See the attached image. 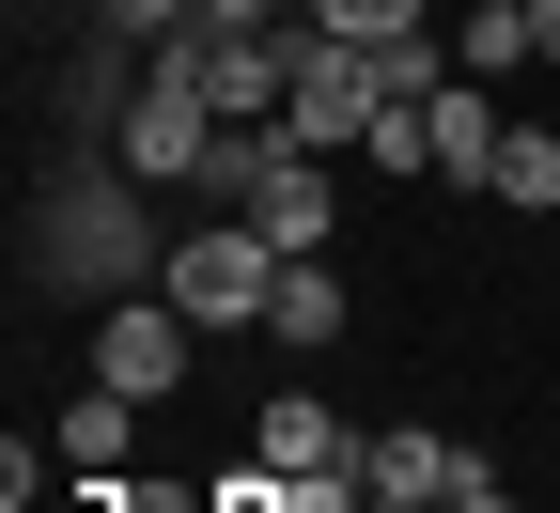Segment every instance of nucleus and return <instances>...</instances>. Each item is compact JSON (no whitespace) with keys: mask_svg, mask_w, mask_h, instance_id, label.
Instances as JSON below:
<instances>
[{"mask_svg":"<svg viewBox=\"0 0 560 513\" xmlns=\"http://www.w3.org/2000/svg\"><path fill=\"white\" fill-rule=\"evenodd\" d=\"M202 16H219V32H280L296 0H202Z\"/></svg>","mask_w":560,"mask_h":513,"instance_id":"obj_14","label":"nucleus"},{"mask_svg":"<svg viewBox=\"0 0 560 513\" xmlns=\"http://www.w3.org/2000/svg\"><path fill=\"white\" fill-rule=\"evenodd\" d=\"M125 435H140V389H109V374H94L79 405H62V420H47V452H62V467H79V482H109V467H125Z\"/></svg>","mask_w":560,"mask_h":513,"instance_id":"obj_7","label":"nucleus"},{"mask_svg":"<svg viewBox=\"0 0 560 513\" xmlns=\"http://www.w3.org/2000/svg\"><path fill=\"white\" fill-rule=\"evenodd\" d=\"M452 62H467V79H482V94H499V79H514V62H545V47H529V0H482V16L452 32Z\"/></svg>","mask_w":560,"mask_h":513,"instance_id":"obj_9","label":"nucleus"},{"mask_svg":"<svg viewBox=\"0 0 560 513\" xmlns=\"http://www.w3.org/2000/svg\"><path fill=\"white\" fill-rule=\"evenodd\" d=\"M109 156H125L140 187H202V156H219V94H202V62H187V47H156V79L125 94Z\"/></svg>","mask_w":560,"mask_h":513,"instance_id":"obj_2","label":"nucleus"},{"mask_svg":"<svg viewBox=\"0 0 560 513\" xmlns=\"http://www.w3.org/2000/svg\"><path fill=\"white\" fill-rule=\"evenodd\" d=\"M374 125H389V47L312 32V47H296V109H280V140H296V156H342V140H374Z\"/></svg>","mask_w":560,"mask_h":513,"instance_id":"obj_3","label":"nucleus"},{"mask_svg":"<svg viewBox=\"0 0 560 513\" xmlns=\"http://www.w3.org/2000/svg\"><path fill=\"white\" fill-rule=\"evenodd\" d=\"M280 265H296V249H280L265 218H202V234H172V249H156V296H172L187 327H265Z\"/></svg>","mask_w":560,"mask_h":513,"instance_id":"obj_1","label":"nucleus"},{"mask_svg":"<svg viewBox=\"0 0 560 513\" xmlns=\"http://www.w3.org/2000/svg\"><path fill=\"white\" fill-rule=\"evenodd\" d=\"M202 513H296V482H280V467H234V482H202Z\"/></svg>","mask_w":560,"mask_h":513,"instance_id":"obj_12","label":"nucleus"},{"mask_svg":"<svg viewBox=\"0 0 560 513\" xmlns=\"http://www.w3.org/2000/svg\"><path fill=\"white\" fill-rule=\"evenodd\" d=\"M482 187H499V202H529V218H560V125H514Z\"/></svg>","mask_w":560,"mask_h":513,"instance_id":"obj_10","label":"nucleus"},{"mask_svg":"<svg viewBox=\"0 0 560 513\" xmlns=\"http://www.w3.org/2000/svg\"><path fill=\"white\" fill-rule=\"evenodd\" d=\"M265 327L296 342V358H327V342H342V265H327V249H296V265H280V296H265Z\"/></svg>","mask_w":560,"mask_h":513,"instance_id":"obj_8","label":"nucleus"},{"mask_svg":"<svg viewBox=\"0 0 560 513\" xmlns=\"http://www.w3.org/2000/svg\"><path fill=\"white\" fill-rule=\"evenodd\" d=\"M312 32H342V47H405V32H436L420 0H312Z\"/></svg>","mask_w":560,"mask_h":513,"instance_id":"obj_11","label":"nucleus"},{"mask_svg":"<svg viewBox=\"0 0 560 513\" xmlns=\"http://www.w3.org/2000/svg\"><path fill=\"white\" fill-rule=\"evenodd\" d=\"M202 16V0H109V32H140V47H156V32H187Z\"/></svg>","mask_w":560,"mask_h":513,"instance_id":"obj_13","label":"nucleus"},{"mask_svg":"<svg viewBox=\"0 0 560 513\" xmlns=\"http://www.w3.org/2000/svg\"><path fill=\"white\" fill-rule=\"evenodd\" d=\"M499 140H514V109L482 94V79H452L436 109H420V172H436V187H482V172H499Z\"/></svg>","mask_w":560,"mask_h":513,"instance_id":"obj_5","label":"nucleus"},{"mask_svg":"<svg viewBox=\"0 0 560 513\" xmlns=\"http://www.w3.org/2000/svg\"><path fill=\"white\" fill-rule=\"evenodd\" d=\"M187 342H202V327H187L172 296H109V312H94V374L140 389V405H172V389H187Z\"/></svg>","mask_w":560,"mask_h":513,"instance_id":"obj_4","label":"nucleus"},{"mask_svg":"<svg viewBox=\"0 0 560 513\" xmlns=\"http://www.w3.org/2000/svg\"><path fill=\"white\" fill-rule=\"evenodd\" d=\"M249 467H280V482H312V467H359V435H342L312 389H280L265 420H249Z\"/></svg>","mask_w":560,"mask_h":513,"instance_id":"obj_6","label":"nucleus"},{"mask_svg":"<svg viewBox=\"0 0 560 513\" xmlns=\"http://www.w3.org/2000/svg\"><path fill=\"white\" fill-rule=\"evenodd\" d=\"M529 47H545V79H560V0H529Z\"/></svg>","mask_w":560,"mask_h":513,"instance_id":"obj_15","label":"nucleus"}]
</instances>
